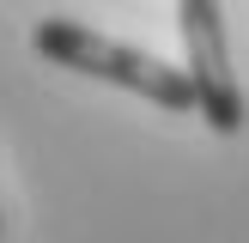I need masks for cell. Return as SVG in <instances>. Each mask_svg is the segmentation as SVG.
I'll list each match as a JSON object with an SVG mask.
<instances>
[{
    "label": "cell",
    "instance_id": "obj_1",
    "mask_svg": "<svg viewBox=\"0 0 249 243\" xmlns=\"http://www.w3.org/2000/svg\"><path fill=\"white\" fill-rule=\"evenodd\" d=\"M31 49L43 61H55V67L85 73V79H97V85H116V91H134V97H146V104L170 109V116H195V85H189L182 67L146 55V49H128V43H116V36L91 31V24H79V18H61V12L36 18L31 24Z\"/></svg>",
    "mask_w": 249,
    "mask_h": 243
},
{
    "label": "cell",
    "instance_id": "obj_2",
    "mask_svg": "<svg viewBox=\"0 0 249 243\" xmlns=\"http://www.w3.org/2000/svg\"><path fill=\"white\" fill-rule=\"evenodd\" d=\"M177 24H182V73L195 85V116H207L213 134H237L249 122V97L231 73V43H225V6L219 0H182L177 6Z\"/></svg>",
    "mask_w": 249,
    "mask_h": 243
}]
</instances>
